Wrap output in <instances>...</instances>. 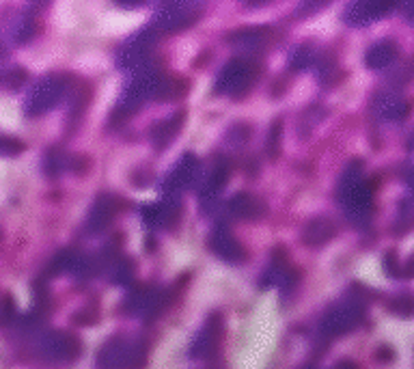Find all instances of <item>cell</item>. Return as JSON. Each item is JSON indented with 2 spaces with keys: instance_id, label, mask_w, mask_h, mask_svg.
Returning a JSON list of instances; mask_svg holds the SVG:
<instances>
[{
  "instance_id": "15",
  "label": "cell",
  "mask_w": 414,
  "mask_h": 369,
  "mask_svg": "<svg viewBox=\"0 0 414 369\" xmlns=\"http://www.w3.org/2000/svg\"><path fill=\"white\" fill-rule=\"evenodd\" d=\"M182 119H184V113H177L175 117L167 119V121H160L153 130H151V136H153V142H157V147H164L175 134L177 130L182 128Z\"/></svg>"
},
{
  "instance_id": "1",
  "label": "cell",
  "mask_w": 414,
  "mask_h": 369,
  "mask_svg": "<svg viewBox=\"0 0 414 369\" xmlns=\"http://www.w3.org/2000/svg\"><path fill=\"white\" fill-rule=\"evenodd\" d=\"M363 316H365V309L358 303H354V301L341 303L324 316L321 333L326 337H339L343 333H350L363 320Z\"/></svg>"
},
{
  "instance_id": "16",
  "label": "cell",
  "mask_w": 414,
  "mask_h": 369,
  "mask_svg": "<svg viewBox=\"0 0 414 369\" xmlns=\"http://www.w3.org/2000/svg\"><path fill=\"white\" fill-rule=\"evenodd\" d=\"M390 311L397 316H410L414 311V296L410 291H401L390 301Z\"/></svg>"
},
{
  "instance_id": "7",
  "label": "cell",
  "mask_w": 414,
  "mask_h": 369,
  "mask_svg": "<svg viewBox=\"0 0 414 369\" xmlns=\"http://www.w3.org/2000/svg\"><path fill=\"white\" fill-rule=\"evenodd\" d=\"M80 345H78V339H73L71 335L67 333H50L46 339H43V352L48 358H54V360H61V358H73L78 354Z\"/></svg>"
},
{
  "instance_id": "4",
  "label": "cell",
  "mask_w": 414,
  "mask_h": 369,
  "mask_svg": "<svg viewBox=\"0 0 414 369\" xmlns=\"http://www.w3.org/2000/svg\"><path fill=\"white\" fill-rule=\"evenodd\" d=\"M61 93H63V85L56 76L43 78L29 98V113L39 115V113L48 110L50 106H54V102L61 98Z\"/></svg>"
},
{
  "instance_id": "11",
  "label": "cell",
  "mask_w": 414,
  "mask_h": 369,
  "mask_svg": "<svg viewBox=\"0 0 414 369\" xmlns=\"http://www.w3.org/2000/svg\"><path fill=\"white\" fill-rule=\"evenodd\" d=\"M212 249L224 257L227 261H239L244 257V249L237 244L235 238H231V234L227 229H218L214 236H212Z\"/></svg>"
},
{
  "instance_id": "5",
  "label": "cell",
  "mask_w": 414,
  "mask_h": 369,
  "mask_svg": "<svg viewBox=\"0 0 414 369\" xmlns=\"http://www.w3.org/2000/svg\"><path fill=\"white\" fill-rule=\"evenodd\" d=\"M393 9H395L393 3H354L343 14V20L348 24L363 26V24H369V22H376V20L384 18Z\"/></svg>"
},
{
  "instance_id": "14",
  "label": "cell",
  "mask_w": 414,
  "mask_h": 369,
  "mask_svg": "<svg viewBox=\"0 0 414 369\" xmlns=\"http://www.w3.org/2000/svg\"><path fill=\"white\" fill-rule=\"evenodd\" d=\"M333 236H335V225L328 218H315L304 229V240L306 244H313V246L328 242Z\"/></svg>"
},
{
  "instance_id": "24",
  "label": "cell",
  "mask_w": 414,
  "mask_h": 369,
  "mask_svg": "<svg viewBox=\"0 0 414 369\" xmlns=\"http://www.w3.org/2000/svg\"><path fill=\"white\" fill-rule=\"evenodd\" d=\"M408 150H414V132L410 134V140H408Z\"/></svg>"
},
{
  "instance_id": "12",
  "label": "cell",
  "mask_w": 414,
  "mask_h": 369,
  "mask_svg": "<svg viewBox=\"0 0 414 369\" xmlns=\"http://www.w3.org/2000/svg\"><path fill=\"white\" fill-rule=\"evenodd\" d=\"M395 58H397V46L393 41L384 39V41H380V43H376V46L369 48L365 61H367V65L371 69H384V67L393 65Z\"/></svg>"
},
{
  "instance_id": "10",
  "label": "cell",
  "mask_w": 414,
  "mask_h": 369,
  "mask_svg": "<svg viewBox=\"0 0 414 369\" xmlns=\"http://www.w3.org/2000/svg\"><path fill=\"white\" fill-rule=\"evenodd\" d=\"M192 20H195L192 7H188V5H171V7H167L160 14L157 26L167 28V31H171V28L175 31V28H182V26L190 24Z\"/></svg>"
},
{
  "instance_id": "2",
  "label": "cell",
  "mask_w": 414,
  "mask_h": 369,
  "mask_svg": "<svg viewBox=\"0 0 414 369\" xmlns=\"http://www.w3.org/2000/svg\"><path fill=\"white\" fill-rule=\"evenodd\" d=\"M253 80V67L248 65L246 61H231L216 80V87L220 93H239L242 89H246Z\"/></svg>"
},
{
  "instance_id": "20",
  "label": "cell",
  "mask_w": 414,
  "mask_h": 369,
  "mask_svg": "<svg viewBox=\"0 0 414 369\" xmlns=\"http://www.w3.org/2000/svg\"><path fill=\"white\" fill-rule=\"evenodd\" d=\"M384 268L390 276H399V268H397V259H395V253H386V259H384Z\"/></svg>"
},
{
  "instance_id": "23",
  "label": "cell",
  "mask_w": 414,
  "mask_h": 369,
  "mask_svg": "<svg viewBox=\"0 0 414 369\" xmlns=\"http://www.w3.org/2000/svg\"><path fill=\"white\" fill-rule=\"evenodd\" d=\"M335 369H358V367H356V365H354L352 360H343V363H339V365H337Z\"/></svg>"
},
{
  "instance_id": "17",
  "label": "cell",
  "mask_w": 414,
  "mask_h": 369,
  "mask_svg": "<svg viewBox=\"0 0 414 369\" xmlns=\"http://www.w3.org/2000/svg\"><path fill=\"white\" fill-rule=\"evenodd\" d=\"M311 58H313L311 46H298V48L294 50V54H291V63H294L296 69H304V67L311 63Z\"/></svg>"
},
{
  "instance_id": "22",
  "label": "cell",
  "mask_w": 414,
  "mask_h": 369,
  "mask_svg": "<svg viewBox=\"0 0 414 369\" xmlns=\"http://www.w3.org/2000/svg\"><path fill=\"white\" fill-rule=\"evenodd\" d=\"M403 16H405V20H408L410 24H414V3H410V5L403 7Z\"/></svg>"
},
{
  "instance_id": "6",
  "label": "cell",
  "mask_w": 414,
  "mask_h": 369,
  "mask_svg": "<svg viewBox=\"0 0 414 369\" xmlns=\"http://www.w3.org/2000/svg\"><path fill=\"white\" fill-rule=\"evenodd\" d=\"M220 339H222V320H220L218 313H214L207 320V324L201 331V335L197 337L195 348H192V354L195 356H212L218 350Z\"/></svg>"
},
{
  "instance_id": "19",
  "label": "cell",
  "mask_w": 414,
  "mask_h": 369,
  "mask_svg": "<svg viewBox=\"0 0 414 369\" xmlns=\"http://www.w3.org/2000/svg\"><path fill=\"white\" fill-rule=\"evenodd\" d=\"M410 78H414V61H410V63H405L401 69H397L395 73H393V76H390V80L393 83H408Z\"/></svg>"
},
{
  "instance_id": "13",
  "label": "cell",
  "mask_w": 414,
  "mask_h": 369,
  "mask_svg": "<svg viewBox=\"0 0 414 369\" xmlns=\"http://www.w3.org/2000/svg\"><path fill=\"white\" fill-rule=\"evenodd\" d=\"M229 209L239 218H257L259 214H264V203L253 194L242 192L229 201Z\"/></svg>"
},
{
  "instance_id": "3",
  "label": "cell",
  "mask_w": 414,
  "mask_h": 369,
  "mask_svg": "<svg viewBox=\"0 0 414 369\" xmlns=\"http://www.w3.org/2000/svg\"><path fill=\"white\" fill-rule=\"evenodd\" d=\"M138 360H143V356H138V343L128 345L125 339H115L100 352V363L106 369H121L128 365H140Z\"/></svg>"
},
{
  "instance_id": "9",
  "label": "cell",
  "mask_w": 414,
  "mask_h": 369,
  "mask_svg": "<svg viewBox=\"0 0 414 369\" xmlns=\"http://www.w3.org/2000/svg\"><path fill=\"white\" fill-rule=\"evenodd\" d=\"M117 212V205H115V199L110 194H102L98 199V203L93 205L91 209V216H89V229L95 234V232H102L104 227H108V223L113 220Z\"/></svg>"
},
{
  "instance_id": "8",
  "label": "cell",
  "mask_w": 414,
  "mask_h": 369,
  "mask_svg": "<svg viewBox=\"0 0 414 369\" xmlns=\"http://www.w3.org/2000/svg\"><path fill=\"white\" fill-rule=\"evenodd\" d=\"M376 110H378V115L384 117V119L401 121V119L408 117L410 104H408V100H403V98L397 95V93H382V95L376 100Z\"/></svg>"
},
{
  "instance_id": "18",
  "label": "cell",
  "mask_w": 414,
  "mask_h": 369,
  "mask_svg": "<svg viewBox=\"0 0 414 369\" xmlns=\"http://www.w3.org/2000/svg\"><path fill=\"white\" fill-rule=\"evenodd\" d=\"M18 152H22V142L11 138V136L0 134V154L3 156H16Z\"/></svg>"
},
{
  "instance_id": "25",
  "label": "cell",
  "mask_w": 414,
  "mask_h": 369,
  "mask_svg": "<svg viewBox=\"0 0 414 369\" xmlns=\"http://www.w3.org/2000/svg\"><path fill=\"white\" fill-rule=\"evenodd\" d=\"M306 369H313V367H306Z\"/></svg>"
},
{
  "instance_id": "21",
  "label": "cell",
  "mask_w": 414,
  "mask_h": 369,
  "mask_svg": "<svg viewBox=\"0 0 414 369\" xmlns=\"http://www.w3.org/2000/svg\"><path fill=\"white\" fill-rule=\"evenodd\" d=\"M401 274H403V276H414V255L405 261V266H403Z\"/></svg>"
}]
</instances>
